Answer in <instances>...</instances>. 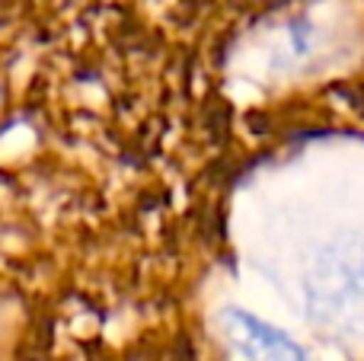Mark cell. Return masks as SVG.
Instances as JSON below:
<instances>
[{
	"label": "cell",
	"mask_w": 364,
	"mask_h": 361,
	"mask_svg": "<svg viewBox=\"0 0 364 361\" xmlns=\"http://www.w3.org/2000/svg\"><path fill=\"white\" fill-rule=\"evenodd\" d=\"M230 343L243 361H307L291 339L250 313H230Z\"/></svg>",
	"instance_id": "6da1fadb"
}]
</instances>
